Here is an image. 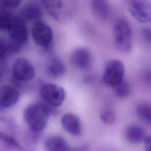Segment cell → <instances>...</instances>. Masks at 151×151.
<instances>
[{"instance_id": "6da1fadb", "label": "cell", "mask_w": 151, "mask_h": 151, "mask_svg": "<svg viewBox=\"0 0 151 151\" xmlns=\"http://www.w3.org/2000/svg\"><path fill=\"white\" fill-rule=\"evenodd\" d=\"M51 109L42 103H32L28 106L24 112V118L31 130L35 133L45 127Z\"/></svg>"}, {"instance_id": "7a4b0ae2", "label": "cell", "mask_w": 151, "mask_h": 151, "mask_svg": "<svg viewBox=\"0 0 151 151\" xmlns=\"http://www.w3.org/2000/svg\"><path fill=\"white\" fill-rule=\"evenodd\" d=\"M113 34L116 49L124 54L130 52L132 48L133 34L129 21L124 18L118 19L114 25Z\"/></svg>"}, {"instance_id": "3957f363", "label": "cell", "mask_w": 151, "mask_h": 151, "mask_svg": "<svg viewBox=\"0 0 151 151\" xmlns=\"http://www.w3.org/2000/svg\"><path fill=\"white\" fill-rule=\"evenodd\" d=\"M42 3L50 15L59 22H67L73 18V10L65 1H43Z\"/></svg>"}, {"instance_id": "277c9868", "label": "cell", "mask_w": 151, "mask_h": 151, "mask_svg": "<svg viewBox=\"0 0 151 151\" xmlns=\"http://www.w3.org/2000/svg\"><path fill=\"white\" fill-rule=\"evenodd\" d=\"M123 63L116 59L109 61L104 68L103 79L104 83L110 87H114L123 80L124 75Z\"/></svg>"}, {"instance_id": "5b68a950", "label": "cell", "mask_w": 151, "mask_h": 151, "mask_svg": "<svg viewBox=\"0 0 151 151\" xmlns=\"http://www.w3.org/2000/svg\"><path fill=\"white\" fill-rule=\"evenodd\" d=\"M40 94L47 104L54 107L60 106L65 97L64 89L57 84L52 83L44 84L41 88Z\"/></svg>"}, {"instance_id": "8992f818", "label": "cell", "mask_w": 151, "mask_h": 151, "mask_svg": "<svg viewBox=\"0 0 151 151\" xmlns=\"http://www.w3.org/2000/svg\"><path fill=\"white\" fill-rule=\"evenodd\" d=\"M31 34L35 44L41 47L48 48L52 42V30L47 23L42 21L34 22Z\"/></svg>"}, {"instance_id": "52a82bcc", "label": "cell", "mask_w": 151, "mask_h": 151, "mask_svg": "<svg viewBox=\"0 0 151 151\" xmlns=\"http://www.w3.org/2000/svg\"><path fill=\"white\" fill-rule=\"evenodd\" d=\"M11 40L21 45L28 38V32L25 21L20 17H12L7 30Z\"/></svg>"}, {"instance_id": "ba28073f", "label": "cell", "mask_w": 151, "mask_h": 151, "mask_svg": "<svg viewBox=\"0 0 151 151\" xmlns=\"http://www.w3.org/2000/svg\"><path fill=\"white\" fill-rule=\"evenodd\" d=\"M12 72L14 77L21 81L31 80L35 74L34 65L28 59L24 57L18 58L14 61L12 64Z\"/></svg>"}, {"instance_id": "9c48e42d", "label": "cell", "mask_w": 151, "mask_h": 151, "mask_svg": "<svg viewBox=\"0 0 151 151\" xmlns=\"http://www.w3.org/2000/svg\"><path fill=\"white\" fill-rule=\"evenodd\" d=\"M129 9L133 17L139 22L146 23L151 19V3L149 1H132Z\"/></svg>"}, {"instance_id": "30bf717a", "label": "cell", "mask_w": 151, "mask_h": 151, "mask_svg": "<svg viewBox=\"0 0 151 151\" xmlns=\"http://www.w3.org/2000/svg\"><path fill=\"white\" fill-rule=\"evenodd\" d=\"M71 64L80 70H87L92 63V56L90 51L84 47H79L74 50L70 55Z\"/></svg>"}, {"instance_id": "8fae6325", "label": "cell", "mask_w": 151, "mask_h": 151, "mask_svg": "<svg viewBox=\"0 0 151 151\" xmlns=\"http://www.w3.org/2000/svg\"><path fill=\"white\" fill-rule=\"evenodd\" d=\"M61 123L64 130L70 134L77 136L81 134V120L77 114L73 113L64 114L61 119Z\"/></svg>"}, {"instance_id": "7c38bea8", "label": "cell", "mask_w": 151, "mask_h": 151, "mask_svg": "<svg viewBox=\"0 0 151 151\" xmlns=\"http://www.w3.org/2000/svg\"><path fill=\"white\" fill-rule=\"evenodd\" d=\"M19 98L18 90L13 86L5 85L0 87V106L9 107L15 104Z\"/></svg>"}, {"instance_id": "4fadbf2b", "label": "cell", "mask_w": 151, "mask_h": 151, "mask_svg": "<svg viewBox=\"0 0 151 151\" xmlns=\"http://www.w3.org/2000/svg\"><path fill=\"white\" fill-rule=\"evenodd\" d=\"M21 18L25 21L37 22L41 21L42 18L41 8L35 2H30L25 4L20 11Z\"/></svg>"}, {"instance_id": "5bb4252c", "label": "cell", "mask_w": 151, "mask_h": 151, "mask_svg": "<svg viewBox=\"0 0 151 151\" xmlns=\"http://www.w3.org/2000/svg\"><path fill=\"white\" fill-rule=\"evenodd\" d=\"M90 6L93 15L99 20L106 21L109 18L111 8L107 1L103 0L91 1Z\"/></svg>"}, {"instance_id": "9a60e30c", "label": "cell", "mask_w": 151, "mask_h": 151, "mask_svg": "<svg viewBox=\"0 0 151 151\" xmlns=\"http://www.w3.org/2000/svg\"><path fill=\"white\" fill-rule=\"evenodd\" d=\"M66 68L63 61L57 56L51 57L46 66V74L50 77L58 78L61 77L65 73Z\"/></svg>"}, {"instance_id": "2e32d148", "label": "cell", "mask_w": 151, "mask_h": 151, "mask_svg": "<svg viewBox=\"0 0 151 151\" xmlns=\"http://www.w3.org/2000/svg\"><path fill=\"white\" fill-rule=\"evenodd\" d=\"M46 151H69L70 146L67 142L60 136H51L47 137L44 142Z\"/></svg>"}, {"instance_id": "e0dca14e", "label": "cell", "mask_w": 151, "mask_h": 151, "mask_svg": "<svg viewBox=\"0 0 151 151\" xmlns=\"http://www.w3.org/2000/svg\"><path fill=\"white\" fill-rule=\"evenodd\" d=\"M146 135L144 129L137 124L127 126L124 131L126 139L132 143H139L143 141Z\"/></svg>"}, {"instance_id": "ac0fdd59", "label": "cell", "mask_w": 151, "mask_h": 151, "mask_svg": "<svg viewBox=\"0 0 151 151\" xmlns=\"http://www.w3.org/2000/svg\"><path fill=\"white\" fill-rule=\"evenodd\" d=\"M136 111L137 116L146 123H151V107L146 102H140L136 106Z\"/></svg>"}, {"instance_id": "d6986e66", "label": "cell", "mask_w": 151, "mask_h": 151, "mask_svg": "<svg viewBox=\"0 0 151 151\" xmlns=\"http://www.w3.org/2000/svg\"><path fill=\"white\" fill-rule=\"evenodd\" d=\"M114 87L115 94L120 98H125L129 96L130 92V86L129 83L123 80Z\"/></svg>"}, {"instance_id": "ffe728a7", "label": "cell", "mask_w": 151, "mask_h": 151, "mask_svg": "<svg viewBox=\"0 0 151 151\" xmlns=\"http://www.w3.org/2000/svg\"><path fill=\"white\" fill-rule=\"evenodd\" d=\"M100 118L103 123L111 125L116 120V114L112 109H106L100 113Z\"/></svg>"}, {"instance_id": "44dd1931", "label": "cell", "mask_w": 151, "mask_h": 151, "mask_svg": "<svg viewBox=\"0 0 151 151\" xmlns=\"http://www.w3.org/2000/svg\"><path fill=\"white\" fill-rule=\"evenodd\" d=\"M0 139L5 142L9 146L14 147L15 149L19 151H28L25 147H24L17 140H16L14 137L6 134L0 131Z\"/></svg>"}, {"instance_id": "7402d4cb", "label": "cell", "mask_w": 151, "mask_h": 151, "mask_svg": "<svg viewBox=\"0 0 151 151\" xmlns=\"http://www.w3.org/2000/svg\"><path fill=\"white\" fill-rule=\"evenodd\" d=\"M12 17L8 11L0 8V31L7 30Z\"/></svg>"}, {"instance_id": "603a6c76", "label": "cell", "mask_w": 151, "mask_h": 151, "mask_svg": "<svg viewBox=\"0 0 151 151\" xmlns=\"http://www.w3.org/2000/svg\"><path fill=\"white\" fill-rule=\"evenodd\" d=\"M21 1L18 0H5L1 1L2 7L7 11L9 9H15L21 4Z\"/></svg>"}, {"instance_id": "cb8c5ba5", "label": "cell", "mask_w": 151, "mask_h": 151, "mask_svg": "<svg viewBox=\"0 0 151 151\" xmlns=\"http://www.w3.org/2000/svg\"><path fill=\"white\" fill-rule=\"evenodd\" d=\"M9 55L8 49V41L0 40V60L5 58Z\"/></svg>"}, {"instance_id": "d4e9b609", "label": "cell", "mask_w": 151, "mask_h": 151, "mask_svg": "<svg viewBox=\"0 0 151 151\" xmlns=\"http://www.w3.org/2000/svg\"><path fill=\"white\" fill-rule=\"evenodd\" d=\"M142 34L145 40L148 42H150L151 40V31L149 28H145L142 29Z\"/></svg>"}, {"instance_id": "484cf974", "label": "cell", "mask_w": 151, "mask_h": 151, "mask_svg": "<svg viewBox=\"0 0 151 151\" xmlns=\"http://www.w3.org/2000/svg\"><path fill=\"white\" fill-rule=\"evenodd\" d=\"M145 151H151V139L149 135H146L143 140Z\"/></svg>"}, {"instance_id": "4316f807", "label": "cell", "mask_w": 151, "mask_h": 151, "mask_svg": "<svg viewBox=\"0 0 151 151\" xmlns=\"http://www.w3.org/2000/svg\"><path fill=\"white\" fill-rule=\"evenodd\" d=\"M88 148L86 145H83L76 148H74L69 151H88Z\"/></svg>"}, {"instance_id": "83f0119b", "label": "cell", "mask_w": 151, "mask_h": 151, "mask_svg": "<svg viewBox=\"0 0 151 151\" xmlns=\"http://www.w3.org/2000/svg\"><path fill=\"white\" fill-rule=\"evenodd\" d=\"M1 78H2V73H1V71L0 70V82L1 81Z\"/></svg>"}]
</instances>
